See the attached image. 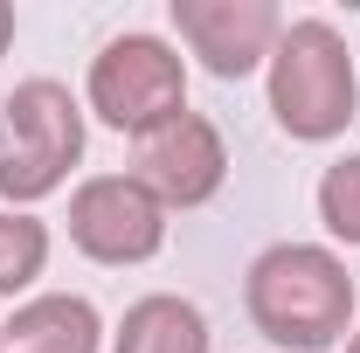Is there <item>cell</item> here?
<instances>
[{"instance_id":"obj_1","label":"cell","mask_w":360,"mask_h":353,"mask_svg":"<svg viewBox=\"0 0 360 353\" xmlns=\"http://www.w3.org/2000/svg\"><path fill=\"white\" fill-rule=\"evenodd\" d=\"M250 326L284 353H326L354 326V277L319 243H277L243 277Z\"/></svg>"},{"instance_id":"obj_2","label":"cell","mask_w":360,"mask_h":353,"mask_svg":"<svg viewBox=\"0 0 360 353\" xmlns=\"http://www.w3.org/2000/svg\"><path fill=\"white\" fill-rule=\"evenodd\" d=\"M360 111L354 56L340 42L333 21H291L277 49H270V118L284 125V139H340Z\"/></svg>"},{"instance_id":"obj_3","label":"cell","mask_w":360,"mask_h":353,"mask_svg":"<svg viewBox=\"0 0 360 353\" xmlns=\"http://www.w3.org/2000/svg\"><path fill=\"white\" fill-rule=\"evenodd\" d=\"M84 160V111L56 77H28L0 104V194L42 201Z\"/></svg>"},{"instance_id":"obj_4","label":"cell","mask_w":360,"mask_h":353,"mask_svg":"<svg viewBox=\"0 0 360 353\" xmlns=\"http://www.w3.org/2000/svg\"><path fill=\"white\" fill-rule=\"evenodd\" d=\"M90 111L111 132L146 139L153 125H167L187 111V70L160 35H118L90 56Z\"/></svg>"},{"instance_id":"obj_5","label":"cell","mask_w":360,"mask_h":353,"mask_svg":"<svg viewBox=\"0 0 360 353\" xmlns=\"http://www.w3.org/2000/svg\"><path fill=\"white\" fill-rule=\"evenodd\" d=\"M70 243L90 264H146L167 243V208L132 174H97L70 194Z\"/></svg>"},{"instance_id":"obj_6","label":"cell","mask_w":360,"mask_h":353,"mask_svg":"<svg viewBox=\"0 0 360 353\" xmlns=\"http://www.w3.org/2000/svg\"><path fill=\"white\" fill-rule=\"evenodd\" d=\"M132 180L160 208H201V201L222 194V180H229V146L201 111H180V118H167V125H153L139 139Z\"/></svg>"},{"instance_id":"obj_7","label":"cell","mask_w":360,"mask_h":353,"mask_svg":"<svg viewBox=\"0 0 360 353\" xmlns=\"http://www.w3.org/2000/svg\"><path fill=\"white\" fill-rule=\"evenodd\" d=\"M174 28H180V42L201 56V70H215L222 84L270 63V49L284 35L270 0H174Z\"/></svg>"},{"instance_id":"obj_8","label":"cell","mask_w":360,"mask_h":353,"mask_svg":"<svg viewBox=\"0 0 360 353\" xmlns=\"http://www.w3.org/2000/svg\"><path fill=\"white\" fill-rule=\"evenodd\" d=\"M97 340H104L97 305L70 291H42L0 326V353H97Z\"/></svg>"},{"instance_id":"obj_9","label":"cell","mask_w":360,"mask_h":353,"mask_svg":"<svg viewBox=\"0 0 360 353\" xmlns=\"http://www.w3.org/2000/svg\"><path fill=\"white\" fill-rule=\"evenodd\" d=\"M111 353H208V319H201V305H187L174 291H153L125 312Z\"/></svg>"},{"instance_id":"obj_10","label":"cell","mask_w":360,"mask_h":353,"mask_svg":"<svg viewBox=\"0 0 360 353\" xmlns=\"http://www.w3.org/2000/svg\"><path fill=\"white\" fill-rule=\"evenodd\" d=\"M49 264V229L21 208H0V298L28 291Z\"/></svg>"},{"instance_id":"obj_11","label":"cell","mask_w":360,"mask_h":353,"mask_svg":"<svg viewBox=\"0 0 360 353\" xmlns=\"http://www.w3.org/2000/svg\"><path fill=\"white\" fill-rule=\"evenodd\" d=\"M319 222H326L340 243L360 250V153H347V160L326 167V180H319Z\"/></svg>"},{"instance_id":"obj_12","label":"cell","mask_w":360,"mask_h":353,"mask_svg":"<svg viewBox=\"0 0 360 353\" xmlns=\"http://www.w3.org/2000/svg\"><path fill=\"white\" fill-rule=\"evenodd\" d=\"M7 42H14V7L0 0V56H7Z\"/></svg>"},{"instance_id":"obj_13","label":"cell","mask_w":360,"mask_h":353,"mask_svg":"<svg viewBox=\"0 0 360 353\" xmlns=\"http://www.w3.org/2000/svg\"><path fill=\"white\" fill-rule=\"evenodd\" d=\"M347 353H360V333H354V340H347Z\"/></svg>"}]
</instances>
